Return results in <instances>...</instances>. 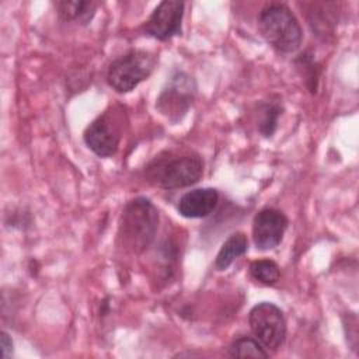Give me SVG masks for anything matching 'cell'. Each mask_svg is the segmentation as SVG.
I'll return each instance as SVG.
<instances>
[{
    "instance_id": "9",
    "label": "cell",
    "mask_w": 359,
    "mask_h": 359,
    "mask_svg": "<svg viewBox=\"0 0 359 359\" xmlns=\"http://www.w3.org/2000/svg\"><path fill=\"white\" fill-rule=\"evenodd\" d=\"M287 217L282 210L265 208L259 210L252 220V241L261 251L278 247L287 229Z\"/></svg>"
},
{
    "instance_id": "11",
    "label": "cell",
    "mask_w": 359,
    "mask_h": 359,
    "mask_svg": "<svg viewBox=\"0 0 359 359\" xmlns=\"http://www.w3.org/2000/svg\"><path fill=\"white\" fill-rule=\"evenodd\" d=\"M53 6L60 20L80 25L88 24L97 11V3L84 0H60L55 1Z\"/></svg>"
},
{
    "instance_id": "15",
    "label": "cell",
    "mask_w": 359,
    "mask_h": 359,
    "mask_svg": "<svg viewBox=\"0 0 359 359\" xmlns=\"http://www.w3.org/2000/svg\"><path fill=\"white\" fill-rule=\"evenodd\" d=\"M282 115V107L279 102L271 101L262 105L261 119L258 122V130L262 136L271 137L278 128V119Z\"/></svg>"
},
{
    "instance_id": "13",
    "label": "cell",
    "mask_w": 359,
    "mask_h": 359,
    "mask_svg": "<svg viewBox=\"0 0 359 359\" xmlns=\"http://www.w3.org/2000/svg\"><path fill=\"white\" fill-rule=\"evenodd\" d=\"M229 355L233 358H268L266 349L251 337H240L229 348Z\"/></svg>"
},
{
    "instance_id": "6",
    "label": "cell",
    "mask_w": 359,
    "mask_h": 359,
    "mask_svg": "<svg viewBox=\"0 0 359 359\" xmlns=\"http://www.w3.org/2000/svg\"><path fill=\"white\" fill-rule=\"evenodd\" d=\"M196 93L195 81L184 72H177L163 88L156 108L172 123L181 121L191 108Z\"/></svg>"
},
{
    "instance_id": "2",
    "label": "cell",
    "mask_w": 359,
    "mask_h": 359,
    "mask_svg": "<svg viewBox=\"0 0 359 359\" xmlns=\"http://www.w3.org/2000/svg\"><path fill=\"white\" fill-rule=\"evenodd\" d=\"M158 210L144 196L129 201L121 215L119 238L135 254L143 252L154 240L158 229Z\"/></svg>"
},
{
    "instance_id": "1",
    "label": "cell",
    "mask_w": 359,
    "mask_h": 359,
    "mask_svg": "<svg viewBox=\"0 0 359 359\" xmlns=\"http://www.w3.org/2000/svg\"><path fill=\"white\" fill-rule=\"evenodd\" d=\"M203 174V160L194 151H163L144 167L147 181L163 189H177L196 184Z\"/></svg>"
},
{
    "instance_id": "8",
    "label": "cell",
    "mask_w": 359,
    "mask_h": 359,
    "mask_svg": "<svg viewBox=\"0 0 359 359\" xmlns=\"http://www.w3.org/2000/svg\"><path fill=\"white\" fill-rule=\"evenodd\" d=\"M185 4L178 0L161 1L143 25V32L158 41H168L182 32Z\"/></svg>"
},
{
    "instance_id": "4",
    "label": "cell",
    "mask_w": 359,
    "mask_h": 359,
    "mask_svg": "<svg viewBox=\"0 0 359 359\" xmlns=\"http://www.w3.org/2000/svg\"><path fill=\"white\" fill-rule=\"evenodd\" d=\"M156 63V55L149 50L130 49L109 65L107 81L119 94L130 93L153 73Z\"/></svg>"
},
{
    "instance_id": "10",
    "label": "cell",
    "mask_w": 359,
    "mask_h": 359,
    "mask_svg": "<svg viewBox=\"0 0 359 359\" xmlns=\"http://www.w3.org/2000/svg\"><path fill=\"white\" fill-rule=\"evenodd\" d=\"M217 202L219 192L215 188H196L180 198L177 210L182 217L201 219L209 216L216 209Z\"/></svg>"
},
{
    "instance_id": "3",
    "label": "cell",
    "mask_w": 359,
    "mask_h": 359,
    "mask_svg": "<svg viewBox=\"0 0 359 359\" xmlns=\"http://www.w3.org/2000/svg\"><path fill=\"white\" fill-rule=\"evenodd\" d=\"M258 29L276 50L292 53L303 41V29L292 10L283 3L266 4L258 15Z\"/></svg>"
},
{
    "instance_id": "14",
    "label": "cell",
    "mask_w": 359,
    "mask_h": 359,
    "mask_svg": "<svg viewBox=\"0 0 359 359\" xmlns=\"http://www.w3.org/2000/svg\"><path fill=\"white\" fill-rule=\"evenodd\" d=\"M250 275L257 282H259L265 286H272L279 280L280 269H279L278 264L273 262L272 259H258V261L251 262Z\"/></svg>"
},
{
    "instance_id": "12",
    "label": "cell",
    "mask_w": 359,
    "mask_h": 359,
    "mask_svg": "<svg viewBox=\"0 0 359 359\" xmlns=\"http://www.w3.org/2000/svg\"><path fill=\"white\" fill-rule=\"evenodd\" d=\"M248 250V240L247 236L241 231L233 233L229 236V238L222 244L216 259H215V268L217 271H226L234 259L244 255Z\"/></svg>"
},
{
    "instance_id": "5",
    "label": "cell",
    "mask_w": 359,
    "mask_h": 359,
    "mask_svg": "<svg viewBox=\"0 0 359 359\" xmlns=\"http://www.w3.org/2000/svg\"><path fill=\"white\" fill-rule=\"evenodd\" d=\"M250 328L258 342L271 351L279 349L286 339V320L283 311L271 302L255 304L248 314Z\"/></svg>"
},
{
    "instance_id": "16",
    "label": "cell",
    "mask_w": 359,
    "mask_h": 359,
    "mask_svg": "<svg viewBox=\"0 0 359 359\" xmlns=\"http://www.w3.org/2000/svg\"><path fill=\"white\" fill-rule=\"evenodd\" d=\"M0 346H1V358L7 359L8 356H11L13 353V341L10 338V335L4 331H1L0 334Z\"/></svg>"
},
{
    "instance_id": "7",
    "label": "cell",
    "mask_w": 359,
    "mask_h": 359,
    "mask_svg": "<svg viewBox=\"0 0 359 359\" xmlns=\"http://www.w3.org/2000/svg\"><path fill=\"white\" fill-rule=\"evenodd\" d=\"M121 136V118L115 112L105 111L86 128L83 139L87 147L98 157H112L118 151Z\"/></svg>"
}]
</instances>
